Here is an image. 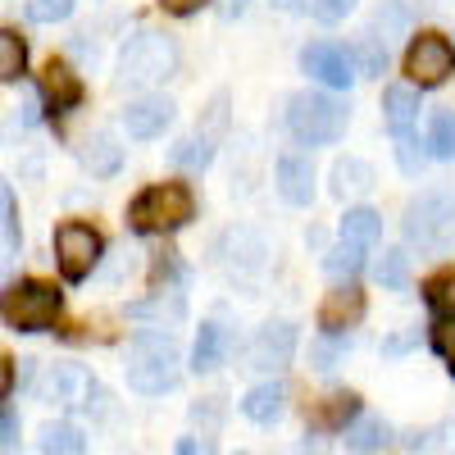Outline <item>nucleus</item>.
<instances>
[{
	"mask_svg": "<svg viewBox=\"0 0 455 455\" xmlns=\"http://www.w3.org/2000/svg\"><path fill=\"white\" fill-rule=\"evenodd\" d=\"M347 351H351V341L341 337V332H323L315 347H310V364H315L319 373H332L341 360H347Z\"/></svg>",
	"mask_w": 455,
	"mask_h": 455,
	"instance_id": "nucleus-32",
	"label": "nucleus"
},
{
	"mask_svg": "<svg viewBox=\"0 0 455 455\" xmlns=\"http://www.w3.org/2000/svg\"><path fill=\"white\" fill-rule=\"evenodd\" d=\"M433 351H437V355L451 364V373H455V319L442 315V319L433 323Z\"/></svg>",
	"mask_w": 455,
	"mask_h": 455,
	"instance_id": "nucleus-37",
	"label": "nucleus"
},
{
	"mask_svg": "<svg viewBox=\"0 0 455 455\" xmlns=\"http://www.w3.org/2000/svg\"><path fill=\"white\" fill-rule=\"evenodd\" d=\"M246 10H251V0H223V5H219V14H223V19H242Z\"/></svg>",
	"mask_w": 455,
	"mask_h": 455,
	"instance_id": "nucleus-45",
	"label": "nucleus"
},
{
	"mask_svg": "<svg viewBox=\"0 0 455 455\" xmlns=\"http://www.w3.org/2000/svg\"><path fill=\"white\" fill-rule=\"evenodd\" d=\"M178 341L169 332H156V328H141L128 347V387L141 392V396H160L178 383Z\"/></svg>",
	"mask_w": 455,
	"mask_h": 455,
	"instance_id": "nucleus-1",
	"label": "nucleus"
},
{
	"mask_svg": "<svg viewBox=\"0 0 455 455\" xmlns=\"http://www.w3.org/2000/svg\"><path fill=\"white\" fill-rule=\"evenodd\" d=\"M300 68H306L315 83L332 87V92H347V87L360 78L351 51H347V46H332V42H315V46H306V51H300Z\"/></svg>",
	"mask_w": 455,
	"mask_h": 455,
	"instance_id": "nucleus-10",
	"label": "nucleus"
},
{
	"mask_svg": "<svg viewBox=\"0 0 455 455\" xmlns=\"http://www.w3.org/2000/svg\"><path fill=\"white\" fill-rule=\"evenodd\" d=\"M228 328H219V323H201V332H196V347H192V369L196 373H210V369H219L223 364V355H228Z\"/></svg>",
	"mask_w": 455,
	"mask_h": 455,
	"instance_id": "nucleus-22",
	"label": "nucleus"
},
{
	"mask_svg": "<svg viewBox=\"0 0 455 455\" xmlns=\"http://www.w3.org/2000/svg\"><path fill=\"white\" fill-rule=\"evenodd\" d=\"M178 455H196V451H214V442H196V437H182L178 446H173Z\"/></svg>",
	"mask_w": 455,
	"mask_h": 455,
	"instance_id": "nucleus-46",
	"label": "nucleus"
},
{
	"mask_svg": "<svg viewBox=\"0 0 455 455\" xmlns=\"http://www.w3.org/2000/svg\"><path fill=\"white\" fill-rule=\"evenodd\" d=\"M36 92H42V100H46L51 114H64V109H73V105H83V96H87L83 78H78V73H73L64 60H51V64L42 68Z\"/></svg>",
	"mask_w": 455,
	"mask_h": 455,
	"instance_id": "nucleus-12",
	"label": "nucleus"
},
{
	"mask_svg": "<svg viewBox=\"0 0 455 455\" xmlns=\"http://www.w3.org/2000/svg\"><path fill=\"white\" fill-rule=\"evenodd\" d=\"M455 73V46L442 32H419L405 51V78L414 87H442Z\"/></svg>",
	"mask_w": 455,
	"mask_h": 455,
	"instance_id": "nucleus-8",
	"label": "nucleus"
},
{
	"mask_svg": "<svg viewBox=\"0 0 455 455\" xmlns=\"http://www.w3.org/2000/svg\"><path fill=\"white\" fill-rule=\"evenodd\" d=\"M132 315H137V319H146V315H164V291L150 300V306H132ZM169 319H182V291L169 296Z\"/></svg>",
	"mask_w": 455,
	"mask_h": 455,
	"instance_id": "nucleus-39",
	"label": "nucleus"
},
{
	"mask_svg": "<svg viewBox=\"0 0 455 455\" xmlns=\"http://www.w3.org/2000/svg\"><path fill=\"white\" fill-rule=\"evenodd\" d=\"M347 124H351L347 100H337L328 92H300L287 105V128L300 146H332V141H341Z\"/></svg>",
	"mask_w": 455,
	"mask_h": 455,
	"instance_id": "nucleus-4",
	"label": "nucleus"
},
{
	"mask_svg": "<svg viewBox=\"0 0 455 455\" xmlns=\"http://www.w3.org/2000/svg\"><path fill=\"white\" fill-rule=\"evenodd\" d=\"M410 341H414V337H392L383 351H387V355H401V351H410Z\"/></svg>",
	"mask_w": 455,
	"mask_h": 455,
	"instance_id": "nucleus-47",
	"label": "nucleus"
},
{
	"mask_svg": "<svg viewBox=\"0 0 455 455\" xmlns=\"http://www.w3.org/2000/svg\"><path fill=\"white\" fill-rule=\"evenodd\" d=\"M28 68V42L14 28H0V83H14Z\"/></svg>",
	"mask_w": 455,
	"mask_h": 455,
	"instance_id": "nucleus-28",
	"label": "nucleus"
},
{
	"mask_svg": "<svg viewBox=\"0 0 455 455\" xmlns=\"http://www.w3.org/2000/svg\"><path fill=\"white\" fill-rule=\"evenodd\" d=\"M283 410H287V387L283 383H259L242 401V414H246L251 424H278Z\"/></svg>",
	"mask_w": 455,
	"mask_h": 455,
	"instance_id": "nucleus-20",
	"label": "nucleus"
},
{
	"mask_svg": "<svg viewBox=\"0 0 455 455\" xmlns=\"http://www.w3.org/2000/svg\"><path fill=\"white\" fill-rule=\"evenodd\" d=\"M19 446V414L14 410H0V451Z\"/></svg>",
	"mask_w": 455,
	"mask_h": 455,
	"instance_id": "nucleus-40",
	"label": "nucleus"
},
{
	"mask_svg": "<svg viewBox=\"0 0 455 455\" xmlns=\"http://www.w3.org/2000/svg\"><path fill=\"white\" fill-rule=\"evenodd\" d=\"M192 219H196V196H192V187H182V182H156L128 205V223L141 237L178 233V228H187Z\"/></svg>",
	"mask_w": 455,
	"mask_h": 455,
	"instance_id": "nucleus-2",
	"label": "nucleus"
},
{
	"mask_svg": "<svg viewBox=\"0 0 455 455\" xmlns=\"http://www.w3.org/2000/svg\"><path fill=\"white\" fill-rule=\"evenodd\" d=\"M373 32H383L378 42H396V36H405L410 32V10H405V0H383V10H378V19H373Z\"/></svg>",
	"mask_w": 455,
	"mask_h": 455,
	"instance_id": "nucleus-31",
	"label": "nucleus"
},
{
	"mask_svg": "<svg viewBox=\"0 0 455 455\" xmlns=\"http://www.w3.org/2000/svg\"><path fill=\"white\" fill-rule=\"evenodd\" d=\"M173 124V100L164 96H141L124 109V132L132 141H150V137H160L164 128Z\"/></svg>",
	"mask_w": 455,
	"mask_h": 455,
	"instance_id": "nucleus-14",
	"label": "nucleus"
},
{
	"mask_svg": "<svg viewBox=\"0 0 455 455\" xmlns=\"http://www.w3.org/2000/svg\"><path fill=\"white\" fill-rule=\"evenodd\" d=\"M160 5H164L169 14H196V10L205 5V0H160Z\"/></svg>",
	"mask_w": 455,
	"mask_h": 455,
	"instance_id": "nucleus-44",
	"label": "nucleus"
},
{
	"mask_svg": "<svg viewBox=\"0 0 455 455\" xmlns=\"http://www.w3.org/2000/svg\"><path fill=\"white\" fill-rule=\"evenodd\" d=\"M378 283L383 287H392V291H401L405 283H410V255L405 251H383V259H378Z\"/></svg>",
	"mask_w": 455,
	"mask_h": 455,
	"instance_id": "nucleus-33",
	"label": "nucleus"
},
{
	"mask_svg": "<svg viewBox=\"0 0 455 455\" xmlns=\"http://www.w3.org/2000/svg\"><path fill=\"white\" fill-rule=\"evenodd\" d=\"M405 246H414L419 255H442L455 246V196L451 192H424L405 205L401 219Z\"/></svg>",
	"mask_w": 455,
	"mask_h": 455,
	"instance_id": "nucleus-3",
	"label": "nucleus"
},
{
	"mask_svg": "<svg viewBox=\"0 0 455 455\" xmlns=\"http://www.w3.org/2000/svg\"><path fill=\"white\" fill-rule=\"evenodd\" d=\"M23 124H42V96L36 92H28V100H23Z\"/></svg>",
	"mask_w": 455,
	"mask_h": 455,
	"instance_id": "nucleus-42",
	"label": "nucleus"
},
{
	"mask_svg": "<svg viewBox=\"0 0 455 455\" xmlns=\"http://www.w3.org/2000/svg\"><path fill=\"white\" fill-rule=\"evenodd\" d=\"M387 437H392V428H387L383 419H364V414L347 428V446H351V451H383Z\"/></svg>",
	"mask_w": 455,
	"mask_h": 455,
	"instance_id": "nucleus-29",
	"label": "nucleus"
},
{
	"mask_svg": "<svg viewBox=\"0 0 455 455\" xmlns=\"http://www.w3.org/2000/svg\"><path fill=\"white\" fill-rule=\"evenodd\" d=\"M219 255H223V269L228 274H237V278H255L259 269H264V237L259 233H251V228H233V233L223 237V246H219Z\"/></svg>",
	"mask_w": 455,
	"mask_h": 455,
	"instance_id": "nucleus-13",
	"label": "nucleus"
},
{
	"mask_svg": "<svg viewBox=\"0 0 455 455\" xmlns=\"http://www.w3.org/2000/svg\"><path fill=\"white\" fill-rule=\"evenodd\" d=\"M396 160H401V169L414 178V173H424V164H428V150H419V141H414V137L405 132V137H396Z\"/></svg>",
	"mask_w": 455,
	"mask_h": 455,
	"instance_id": "nucleus-36",
	"label": "nucleus"
},
{
	"mask_svg": "<svg viewBox=\"0 0 455 455\" xmlns=\"http://www.w3.org/2000/svg\"><path fill=\"white\" fill-rule=\"evenodd\" d=\"M360 414H364V410H360V396L337 392V396H323V401L310 410V428H319V433H347Z\"/></svg>",
	"mask_w": 455,
	"mask_h": 455,
	"instance_id": "nucleus-18",
	"label": "nucleus"
},
{
	"mask_svg": "<svg viewBox=\"0 0 455 455\" xmlns=\"http://www.w3.org/2000/svg\"><path fill=\"white\" fill-rule=\"evenodd\" d=\"M364 319V291L355 283H341L323 296V306H319V328L323 332H347Z\"/></svg>",
	"mask_w": 455,
	"mask_h": 455,
	"instance_id": "nucleus-15",
	"label": "nucleus"
},
{
	"mask_svg": "<svg viewBox=\"0 0 455 455\" xmlns=\"http://www.w3.org/2000/svg\"><path fill=\"white\" fill-rule=\"evenodd\" d=\"M83 164H87L92 178H114V173H119V164H124V146H119V137H114V132H96V137H87V146H83Z\"/></svg>",
	"mask_w": 455,
	"mask_h": 455,
	"instance_id": "nucleus-21",
	"label": "nucleus"
},
{
	"mask_svg": "<svg viewBox=\"0 0 455 455\" xmlns=\"http://www.w3.org/2000/svg\"><path fill=\"white\" fill-rule=\"evenodd\" d=\"M296 347H300V332L296 323H264L251 347H246V369H259V373H278L296 360Z\"/></svg>",
	"mask_w": 455,
	"mask_h": 455,
	"instance_id": "nucleus-9",
	"label": "nucleus"
},
{
	"mask_svg": "<svg viewBox=\"0 0 455 455\" xmlns=\"http://www.w3.org/2000/svg\"><path fill=\"white\" fill-rule=\"evenodd\" d=\"M341 237H351V242H360V246H373L378 237H383V214L369 210V205L347 210V219H341Z\"/></svg>",
	"mask_w": 455,
	"mask_h": 455,
	"instance_id": "nucleus-25",
	"label": "nucleus"
},
{
	"mask_svg": "<svg viewBox=\"0 0 455 455\" xmlns=\"http://www.w3.org/2000/svg\"><path fill=\"white\" fill-rule=\"evenodd\" d=\"M0 228H5L10 237H19V228H14V196H10L5 182H0Z\"/></svg>",
	"mask_w": 455,
	"mask_h": 455,
	"instance_id": "nucleus-41",
	"label": "nucleus"
},
{
	"mask_svg": "<svg viewBox=\"0 0 455 455\" xmlns=\"http://www.w3.org/2000/svg\"><path fill=\"white\" fill-rule=\"evenodd\" d=\"M87 392H96V387L78 364H51L42 373V383H36V396H42L46 405H83Z\"/></svg>",
	"mask_w": 455,
	"mask_h": 455,
	"instance_id": "nucleus-11",
	"label": "nucleus"
},
{
	"mask_svg": "<svg viewBox=\"0 0 455 455\" xmlns=\"http://www.w3.org/2000/svg\"><path fill=\"white\" fill-rule=\"evenodd\" d=\"M278 10H306V0H274Z\"/></svg>",
	"mask_w": 455,
	"mask_h": 455,
	"instance_id": "nucleus-48",
	"label": "nucleus"
},
{
	"mask_svg": "<svg viewBox=\"0 0 455 455\" xmlns=\"http://www.w3.org/2000/svg\"><path fill=\"white\" fill-rule=\"evenodd\" d=\"M306 10H310L319 23H341V19L355 10V0H306Z\"/></svg>",
	"mask_w": 455,
	"mask_h": 455,
	"instance_id": "nucleus-38",
	"label": "nucleus"
},
{
	"mask_svg": "<svg viewBox=\"0 0 455 455\" xmlns=\"http://www.w3.org/2000/svg\"><path fill=\"white\" fill-rule=\"evenodd\" d=\"M178 68V42L169 32H137L119 51V87H156L173 78Z\"/></svg>",
	"mask_w": 455,
	"mask_h": 455,
	"instance_id": "nucleus-5",
	"label": "nucleus"
},
{
	"mask_svg": "<svg viewBox=\"0 0 455 455\" xmlns=\"http://www.w3.org/2000/svg\"><path fill=\"white\" fill-rule=\"evenodd\" d=\"M60 310H64V291L51 283L23 278L0 291V319L14 332H46V328H55Z\"/></svg>",
	"mask_w": 455,
	"mask_h": 455,
	"instance_id": "nucleus-6",
	"label": "nucleus"
},
{
	"mask_svg": "<svg viewBox=\"0 0 455 455\" xmlns=\"http://www.w3.org/2000/svg\"><path fill=\"white\" fill-rule=\"evenodd\" d=\"M278 192L287 205H310L315 201V164L306 156H283L278 160Z\"/></svg>",
	"mask_w": 455,
	"mask_h": 455,
	"instance_id": "nucleus-17",
	"label": "nucleus"
},
{
	"mask_svg": "<svg viewBox=\"0 0 455 455\" xmlns=\"http://www.w3.org/2000/svg\"><path fill=\"white\" fill-rule=\"evenodd\" d=\"M169 160L178 164V169H192V173H201V169H210V160H214V137L210 132H187L182 141H173V150H169Z\"/></svg>",
	"mask_w": 455,
	"mask_h": 455,
	"instance_id": "nucleus-23",
	"label": "nucleus"
},
{
	"mask_svg": "<svg viewBox=\"0 0 455 455\" xmlns=\"http://www.w3.org/2000/svg\"><path fill=\"white\" fill-rule=\"evenodd\" d=\"M10 387H14V360H5V355H0V401L10 396Z\"/></svg>",
	"mask_w": 455,
	"mask_h": 455,
	"instance_id": "nucleus-43",
	"label": "nucleus"
},
{
	"mask_svg": "<svg viewBox=\"0 0 455 455\" xmlns=\"http://www.w3.org/2000/svg\"><path fill=\"white\" fill-rule=\"evenodd\" d=\"M36 451H46V455H78V451H87V437L73 424H46L42 437H36Z\"/></svg>",
	"mask_w": 455,
	"mask_h": 455,
	"instance_id": "nucleus-27",
	"label": "nucleus"
},
{
	"mask_svg": "<svg viewBox=\"0 0 455 455\" xmlns=\"http://www.w3.org/2000/svg\"><path fill=\"white\" fill-rule=\"evenodd\" d=\"M364 251H369V246H360V242H351V237H341V242L323 255V269H328L337 283H351V278L364 269Z\"/></svg>",
	"mask_w": 455,
	"mask_h": 455,
	"instance_id": "nucleus-24",
	"label": "nucleus"
},
{
	"mask_svg": "<svg viewBox=\"0 0 455 455\" xmlns=\"http://www.w3.org/2000/svg\"><path fill=\"white\" fill-rule=\"evenodd\" d=\"M369 192H373V164H369V160L347 156V160L332 164V196H337V201L369 196Z\"/></svg>",
	"mask_w": 455,
	"mask_h": 455,
	"instance_id": "nucleus-19",
	"label": "nucleus"
},
{
	"mask_svg": "<svg viewBox=\"0 0 455 455\" xmlns=\"http://www.w3.org/2000/svg\"><path fill=\"white\" fill-rule=\"evenodd\" d=\"M428 306L446 319H455V264L442 269L437 278H428Z\"/></svg>",
	"mask_w": 455,
	"mask_h": 455,
	"instance_id": "nucleus-34",
	"label": "nucleus"
},
{
	"mask_svg": "<svg viewBox=\"0 0 455 455\" xmlns=\"http://www.w3.org/2000/svg\"><path fill=\"white\" fill-rule=\"evenodd\" d=\"M383 124L392 137L414 132V124H419V92H414V83H396L383 92Z\"/></svg>",
	"mask_w": 455,
	"mask_h": 455,
	"instance_id": "nucleus-16",
	"label": "nucleus"
},
{
	"mask_svg": "<svg viewBox=\"0 0 455 455\" xmlns=\"http://www.w3.org/2000/svg\"><path fill=\"white\" fill-rule=\"evenodd\" d=\"M424 146H428L433 160H455V109H433Z\"/></svg>",
	"mask_w": 455,
	"mask_h": 455,
	"instance_id": "nucleus-26",
	"label": "nucleus"
},
{
	"mask_svg": "<svg viewBox=\"0 0 455 455\" xmlns=\"http://www.w3.org/2000/svg\"><path fill=\"white\" fill-rule=\"evenodd\" d=\"M73 5H78V0H32L28 19H32V23H64V19L73 14Z\"/></svg>",
	"mask_w": 455,
	"mask_h": 455,
	"instance_id": "nucleus-35",
	"label": "nucleus"
},
{
	"mask_svg": "<svg viewBox=\"0 0 455 455\" xmlns=\"http://www.w3.org/2000/svg\"><path fill=\"white\" fill-rule=\"evenodd\" d=\"M100 255H105V242H100V233L92 223H60L55 228V264H60V274L68 278V283H83V278H92V269L100 264Z\"/></svg>",
	"mask_w": 455,
	"mask_h": 455,
	"instance_id": "nucleus-7",
	"label": "nucleus"
},
{
	"mask_svg": "<svg viewBox=\"0 0 455 455\" xmlns=\"http://www.w3.org/2000/svg\"><path fill=\"white\" fill-rule=\"evenodd\" d=\"M351 60H355V73H360V78H383V68H387V46L369 32L360 46H351Z\"/></svg>",
	"mask_w": 455,
	"mask_h": 455,
	"instance_id": "nucleus-30",
	"label": "nucleus"
}]
</instances>
